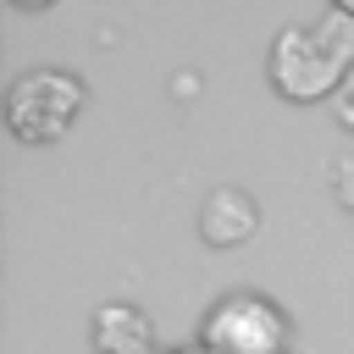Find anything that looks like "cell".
I'll return each mask as SVG.
<instances>
[{"mask_svg": "<svg viewBox=\"0 0 354 354\" xmlns=\"http://www.w3.org/2000/svg\"><path fill=\"white\" fill-rule=\"evenodd\" d=\"M354 66V28L348 17H326V22H288L277 39H271V55H266V72L277 83L282 100H332L343 88Z\"/></svg>", "mask_w": 354, "mask_h": 354, "instance_id": "cell-1", "label": "cell"}, {"mask_svg": "<svg viewBox=\"0 0 354 354\" xmlns=\"http://www.w3.org/2000/svg\"><path fill=\"white\" fill-rule=\"evenodd\" d=\"M83 105H88V88H83L77 72H66V66H28L6 88V127L22 144H55V138L72 133Z\"/></svg>", "mask_w": 354, "mask_h": 354, "instance_id": "cell-2", "label": "cell"}, {"mask_svg": "<svg viewBox=\"0 0 354 354\" xmlns=\"http://www.w3.org/2000/svg\"><path fill=\"white\" fill-rule=\"evenodd\" d=\"M199 348L210 354H288V315L266 293H227L210 304L199 326Z\"/></svg>", "mask_w": 354, "mask_h": 354, "instance_id": "cell-3", "label": "cell"}, {"mask_svg": "<svg viewBox=\"0 0 354 354\" xmlns=\"http://www.w3.org/2000/svg\"><path fill=\"white\" fill-rule=\"evenodd\" d=\"M254 227H260V205H254L238 183H221V188L205 194V205H199V232H205V243L232 249V243H249Z\"/></svg>", "mask_w": 354, "mask_h": 354, "instance_id": "cell-4", "label": "cell"}, {"mask_svg": "<svg viewBox=\"0 0 354 354\" xmlns=\"http://www.w3.org/2000/svg\"><path fill=\"white\" fill-rule=\"evenodd\" d=\"M88 337L94 354H155V321L138 304H100Z\"/></svg>", "mask_w": 354, "mask_h": 354, "instance_id": "cell-5", "label": "cell"}, {"mask_svg": "<svg viewBox=\"0 0 354 354\" xmlns=\"http://www.w3.org/2000/svg\"><path fill=\"white\" fill-rule=\"evenodd\" d=\"M332 111H337V122L354 133V66H348V77H343V88L332 94Z\"/></svg>", "mask_w": 354, "mask_h": 354, "instance_id": "cell-6", "label": "cell"}, {"mask_svg": "<svg viewBox=\"0 0 354 354\" xmlns=\"http://www.w3.org/2000/svg\"><path fill=\"white\" fill-rule=\"evenodd\" d=\"M332 11L337 17H354V0H332Z\"/></svg>", "mask_w": 354, "mask_h": 354, "instance_id": "cell-7", "label": "cell"}, {"mask_svg": "<svg viewBox=\"0 0 354 354\" xmlns=\"http://www.w3.org/2000/svg\"><path fill=\"white\" fill-rule=\"evenodd\" d=\"M17 6H28V11H44V6H55V0H17Z\"/></svg>", "mask_w": 354, "mask_h": 354, "instance_id": "cell-8", "label": "cell"}, {"mask_svg": "<svg viewBox=\"0 0 354 354\" xmlns=\"http://www.w3.org/2000/svg\"><path fill=\"white\" fill-rule=\"evenodd\" d=\"M183 354H210V348H183Z\"/></svg>", "mask_w": 354, "mask_h": 354, "instance_id": "cell-9", "label": "cell"}]
</instances>
